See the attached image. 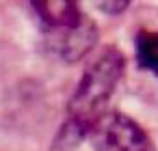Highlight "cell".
<instances>
[{
	"label": "cell",
	"mask_w": 158,
	"mask_h": 151,
	"mask_svg": "<svg viewBox=\"0 0 158 151\" xmlns=\"http://www.w3.org/2000/svg\"><path fill=\"white\" fill-rule=\"evenodd\" d=\"M121 76H123V56L115 48H106L95 61L89 63L67 104L65 132L74 140L85 138L91 125L106 112L110 95L115 93Z\"/></svg>",
	"instance_id": "obj_1"
},
{
	"label": "cell",
	"mask_w": 158,
	"mask_h": 151,
	"mask_svg": "<svg viewBox=\"0 0 158 151\" xmlns=\"http://www.w3.org/2000/svg\"><path fill=\"white\" fill-rule=\"evenodd\" d=\"M93 151H154L147 132L123 112H104L89 129Z\"/></svg>",
	"instance_id": "obj_2"
},
{
	"label": "cell",
	"mask_w": 158,
	"mask_h": 151,
	"mask_svg": "<svg viewBox=\"0 0 158 151\" xmlns=\"http://www.w3.org/2000/svg\"><path fill=\"white\" fill-rule=\"evenodd\" d=\"M95 41H98V28H95V22L87 15L69 28L48 33L50 50L67 63H76L82 56H87L93 50Z\"/></svg>",
	"instance_id": "obj_3"
},
{
	"label": "cell",
	"mask_w": 158,
	"mask_h": 151,
	"mask_svg": "<svg viewBox=\"0 0 158 151\" xmlns=\"http://www.w3.org/2000/svg\"><path fill=\"white\" fill-rule=\"evenodd\" d=\"M31 9L46 33L69 28L85 18L76 0H31Z\"/></svg>",
	"instance_id": "obj_4"
},
{
	"label": "cell",
	"mask_w": 158,
	"mask_h": 151,
	"mask_svg": "<svg viewBox=\"0 0 158 151\" xmlns=\"http://www.w3.org/2000/svg\"><path fill=\"white\" fill-rule=\"evenodd\" d=\"M134 52L139 65L158 78V30H139L134 39Z\"/></svg>",
	"instance_id": "obj_5"
},
{
	"label": "cell",
	"mask_w": 158,
	"mask_h": 151,
	"mask_svg": "<svg viewBox=\"0 0 158 151\" xmlns=\"http://www.w3.org/2000/svg\"><path fill=\"white\" fill-rule=\"evenodd\" d=\"M132 0H93V5L106 15H119L130 7Z\"/></svg>",
	"instance_id": "obj_6"
}]
</instances>
